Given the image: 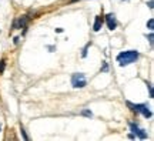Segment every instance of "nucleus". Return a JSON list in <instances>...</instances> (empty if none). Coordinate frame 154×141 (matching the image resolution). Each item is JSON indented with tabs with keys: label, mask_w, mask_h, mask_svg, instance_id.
I'll use <instances>...</instances> for the list:
<instances>
[{
	"label": "nucleus",
	"mask_w": 154,
	"mask_h": 141,
	"mask_svg": "<svg viewBox=\"0 0 154 141\" xmlns=\"http://www.w3.org/2000/svg\"><path fill=\"white\" fill-rule=\"evenodd\" d=\"M104 20H106V24H107L109 30H111V32L116 30V27H117V19H116L114 13H109V14H106Z\"/></svg>",
	"instance_id": "39448f33"
},
{
	"label": "nucleus",
	"mask_w": 154,
	"mask_h": 141,
	"mask_svg": "<svg viewBox=\"0 0 154 141\" xmlns=\"http://www.w3.org/2000/svg\"><path fill=\"white\" fill-rule=\"evenodd\" d=\"M86 84H87V80L83 73H74L72 76V86L74 88H83L86 87Z\"/></svg>",
	"instance_id": "7ed1b4c3"
},
{
	"label": "nucleus",
	"mask_w": 154,
	"mask_h": 141,
	"mask_svg": "<svg viewBox=\"0 0 154 141\" xmlns=\"http://www.w3.org/2000/svg\"><path fill=\"white\" fill-rule=\"evenodd\" d=\"M82 114H83V115H87V117H91V115H93V113H91L90 110H84Z\"/></svg>",
	"instance_id": "9b49d317"
},
{
	"label": "nucleus",
	"mask_w": 154,
	"mask_h": 141,
	"mask_svg": "<svg viewBox=\"0 0 154 141\" xmlns=\"http://www.w3.org/2000/svg\"><path fill=\"white\" fill-rule=\"evenodd\" d=\"M127 106L131 109V111H136V113H141L144 117H147L150 118L153 113H151V110L149 109V106H146V104H133L130 101H127Z\"/></svg>",
	"instance_id": "f03ea898"
},
{
	"label": "nucleus",
	"mask_w": 154,
	"mask_h": 141,
	"mask_svg": "<svg viewBox=\"0 0 154 141\" xmlns=\"http://www.w3.org/2000/svg\"><path fill=\"white\" fill-rule=\"evenodd\" d=\"M0 130H2V127H0Z\"/></svg>",
	"instance_id": "6ab92c4d"
},
{
	"label": "nucleus",
	"mask_w": 154,
	"mask_h": 141,
	"mask_svg": "<svg viewBox=\"0 0 154 141\" xmlns=\"http://www.w3.org/2000/svg\"><path fill=\"white\" fill-rule=\"evenodd\" d=\"M22 134H23V138H24V140H27V136H26V133H24L23 128H22Z\"/></svg>",
	"instance_id": "2eb2a0df"
},
{
	"label": "nucleus",
	"mask_w": 154,
	"mask_h": 141,
	"mask_svg": "<svg viewBox=\"0 0 154 141\" xmlns=\"http://www.w3.org/2000/svg\"><path fill=\"white\" fill-rule=\"evenodd\" d=\"M140 57L138 51L136 50H127V51H123L117 56V63L120 67H126V66L131 64V63H136L137 59Z\"/></svg>",
	"instance_id": "f257e3e1"
},
{
	"label": "nucleus",
	"mask_w": 154,
	"mask_h": 141,
	"mask_svg": "<svg viewBox=\"0 0 154 141\" xmlns=\"http://www.w3.org/2000/svg\"><path fill=\"white\" fill-rule=\"evenodd\" d=\"M5 67H6V60L3 59L2 61H0V74H2V73L5 71Z\"/></svg>",
	"instance_id": "1a4fd4ad"
},
{
	"label": "nucleus",
	"mask_w": 154,
	"mask_h": 141,
	"mask_svg": "<svg viewBox=\"0 0 154 141\" xmlns=\"http://www.w3.org/2000/svg\"><path fill=\"white\" fill-rule=\"evenodd\" d=\"M73 2H76V0H73Z\"/></svg>",
	"instance_id": "a211bd4d"
},
{
	"label": "nucleus",
	"mask_w": 154,
	"mask_h": 141,
	"mask_svg": "<svg viewBox=\"0 0 154 141\" xmlns=\"http://www.w3.org/2000/svg\"><path fill=\"white\" fill-rule=\"evenodd\" d=\"M130 130L133 131V136H137L138 138H141V140H146V138H147V133H146L143 128H140L137 124H134V123H130Z\"/></svg>",
	"instance_id": "20e7f679"
},
{
	"label": "nucleus",
	"mask_w": 154,
	"mask_h": 141,
	"mask_svg": "<svg viewBox=\"0 0 154 141\" xmlns=\"http://www.w3.org/2000/svg\"><path fill=\"white\" fill-rule=\"evenodd\" d=\"M147 38H149V41H150V46H153V33H150L149 36H147Z\"/></svg>",
	"instance_id": "ddd939ff"
},
{
	"label": "nucleus",
	"mask_w": 154,
	"mask_h": 141,
	"mask_svg": "<svg viewBox=\"0 0 154 141\" xmlns=\"http://www.w3.org/2000/svg\"><path fill=\"white\" fill-rule=\"evenodd\" d=\"M104 24V17L101 16H96V20H94V26H93V30L94 32H99L101 26Z\"/></svg>",
	"instance_id": "0eeeda50"
},
{
	"label": "nucleus",
	"mask_w": 154,
	"mask_h": 141,
	"mask_svg": "<svg viewBox=\"0 0 154 141\" xmlns=\"http://www.w3.org/2000/svg\"><path fill=\"white\" fill-rule=\"evenodd\" d=\"M109 70V67H107V63L104 61V64H103V69H101V71H107Z\"/></svg>",
	"instance_id": "4468645a"
},
{
	"label": "nucleus",
	"mask_w": 154,
	"mask_h": 141,
	"mask_svg": "<svg viewBox=\"0 0 154 141\" xmlns=\"http://www.w3.org/2000/svg\"><path fill=\"white\" fill-rule=\"evenodd\" d=\"M90 46H91V43H87V44H86V47H84V49H83L82 57H86V56H87V49H88V47H90Z\"/></svg>",
	"instance_id": "6e6552de"
},
{
	"label": "nucleus",
	"mask_w": 154,
	"mask_h": 141,
	"mask_svg": "<svg viewBox=\"0 0 154 141\" xmlns=\"http://www.w3.org/2000/svg\"><path fill=\"white\" fill-rule=\"evenodd\" d=\"M27 24V16H23V17H19V20L14 22L13 24V29H22V27H26Z\"/></svg>",
	"instance_id": "423d86ee"
},
{
	"label": "nucleus",
	"mask_w": 154,
	"mask_h": 141,
	"mask_svg": "<svg viewBox=\"0 0 154 141\" xmlns=\"http://www.w3.org/2000/svg\"><path fill=\"white\" fill-rule=\"evenodd\" d=\"M147 87H149V91H150V97L153 98V87H151L150 83H147Z\"/></svg>",
	"instance_id": "f8f14e48"
},
{
	"label": "nucleus",
	"mask_w": 154,
	"mask_h": 141,
	"mask_svg": "<svg viewBox=\"0 0 154 141\" xmlns=\"http://www.w3.org/2000/svg\"><path fill=\"white\" fill-rule=\"evenodd\" d=\"M147 26H149L150 30H153V27H154V20H153V19H150V20H149V23H147Z\"/></svg>",
	"instance_id": "9d476101"
},
{
	"label": "nucleus",
	"mask_w": 154,
	"mask_h": 141,
	"mask_svg": "<svg viewBox=\"0 0 154 141\" xmlns=\"http://www.w3.org/2000/svg\"><path fill=\"white\" fill-rule=\"evenodd\" d=\"M47 49H49V50H50V51H53V50H54V49H56V47H54V46H49V47H47Z\"/></svg>",
	"instance_id": "f3484780"
},
{
	"label": "nucleus",
	"mask_w": 154,
	"mask_h": 141,
	"mask_svg": "<svg viewBox=\"0 0 154 141\" xmlns=\"http://www.w3.org/2000/svg\"><path fill=\"white\" fill-rule=\"evenodd\" d=\"M149 7H150V9H153V0H150V2H149Z\"/></svg>",
	"instance_id": "dca6fc26"
}]
</instances>
